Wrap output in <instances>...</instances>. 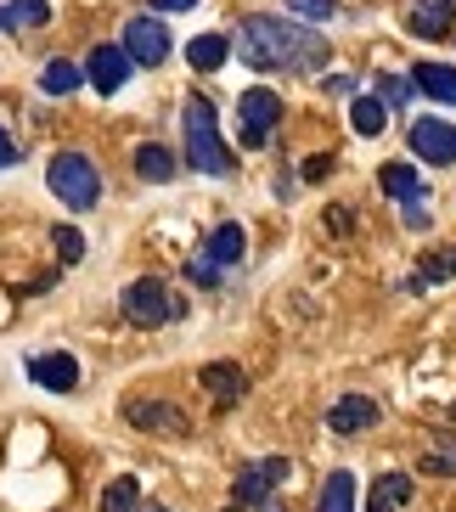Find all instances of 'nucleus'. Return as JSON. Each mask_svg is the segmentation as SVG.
I'll use <instances>...</instances> for the list:
<instances>
[{"mask_svg":"<svg viewBox=\"0 0 456 512\" xmlns=\"http://www.w3.org/2000/svg\"><path fill=\"white\" fill-rule=\"evenodd\" d=\"M119 51L136 62V68H164V57H169L164 17H130V23H124V46Z\"/></svg>","mask_w":456,"mask_h":512,"instance_id":"nucleus-6","label":"nucleus"},{"mask_svg":"<svg viewBox=\"0 0 456 512\" xmlns=\"http://www.w3.org/2000/svg\"><path fill=\"white\" fill-rule=\"evenodd\" d=\"M423 473H434V479H456V451H434V456H423Z\"/></svg>","mask_w":456,"mask_h":512,"instance_id":"nucleus-29","label":"nucleus"},{"mask_svg":"<svg viewBox=\"0 0 456 512\" xmlns=\"http://www.w3.org/2000/svg\"><path fill=\"white\" fill-rule=\"evenodd\" d=\"M79 79H85V68H74L68 57H51L46 68H40V91L46 96H74Z\"/></svg>","mask_w":456,"mask_h":512,"instance_id":"nucleus-22","label":"nucleus"},{"mask_svg":"<svg viewBox=\"0 0 456 512\" xmlns=\"http://www.w3.org/2000/svg\"><path fill=\"white\" fill-rule=\"evenodd\" d=\"M226 51H231L226 34H198V40L186 46V62H192L198 74H214V68H226Z\"/></svg>","mask_w":456,"mask_h":512,"instance_id":"nucleus-21","label":"nucleus"},{"mask_svg":"<svg viewBox=\"0 0 456 512\" xmlns=\"http://www.w3.org/2000/svg\"><path fill=\"white\" fill-rule=\"evenodd\" d=\"M406 141H411V152H417L423 164H434V169H451V164H456V124H445V119H417Z\"/></svg>","mask_w":456,"mask_h":512,"instance_id":"nucleus-7","label":"nucleus"},{"mask_svg":"<svg viewBox=\"0 0 456 512\" xmlns=\"http://www.w3.org/2000/svg\"><path fill=\"white\" fill-rule=\"evenodd\" d=\"M366 512H395V501H389L378 484H372V501H366Z\"/></svg>","mask_w":456,"mask_h":512,"instance_id":"nucleus-37","label":"nucleus"},{"mask_svg":"<svg viewBox=\"0 0 456 512\" xmlns=\"http://www.w3.org/2000/svg\"><path fill=\"white\" fill-rule=\"evenodd\" d=\"M372 422H383V411H378V400H366V394H344V400L327 411V428H333V434H366Z\"/></svg>","mask_w":456,"mask_h":512,"instance_id":"nucleus-14","label":"nucleus"},{"mask_svg":"<svg viewBox=\"0 0 456 512\" xmlns=\"http://www.w3.org/2000/svg\"><path fill=\"white\" fill-rule=\"evenodd\" d=\"M46 186H51V197H62L74 214H85V209L102 203V175H96V164L85 158V152H57L51 169H46Z\"/></svg>","mask_w":456,"mask_h":512,"instance_id":"nucleus-3","label":"nucleus"},{"mask_svg":"<svg viewBox=\"0 0 456 512\" xmlns=\"http://www.w3.org/2000/svg\"><path fill=\"white\" fill-rule=\"evenodd\" d=\"M378 186L395 197L400 209H406V203H423V181H417V169H411V164H383L378 169Z\"/></svg>","mask_w":456,"mask_h":512,"instance_id":"nucleus-18","label":"nucleus"},{"mask_svg":"<svg viewBox=\"0 0 456 512\" xmlns=\"http://www.w3.org/2000/svg\"><path fill=\"white\" fill-rule=\"evenodd\" d=\"M327 226H333V231H355V214L350 209H327Z\"/></svg>","mask_w":456,"mask_h":512,"instance_id":"nucleus-34","label":"nucleus"},{"mask_svg":"<svg viewBox=\"0 0 456 512\" xmlns=\"http://www.w3.org/2000/svg\"><path fill=\"white\" fill-rule=\"evenodd\" d=\"M406 34L411 40H451V0H411Z\"/></svg>","mask_w":456,"mask_h":512,"instance_id":"nucleus-12","label":"nucleus"},{"mask_svg":"<svg viewBox=\"0 0 456 512\" xmlns=\"http://www.w3.org/2000/svg\"><path fill=\"white\" fill-rule=\"evenodd\" d=\"M411 91H423V96H434V102L456 107V68H445V62H417Z\"/></svg>","mask_w":456,"mask_h":512,"instance_id":"nucleus-16","label":"nucleus"},{"mask_svg":"<svg viewBox=\"0 0 456 512\" xmlns=\"http://www.w3.org/2000/svg\"><path fill=\"white\" fill-rule=\"evenodd\" d=\"M51 242H57L62 265H79V259H85V237H79L74 226H57V231H51Z\"/></svg>","mask_w":456,"mask_h":512,"instance_id":"nucleus-26","label":"nucleus"},{"mask_svg":"<svg viewBox=\"0 0 456 512\" xmlns=\"http://www.w3.org/2000/svg\"><path fill=\"white\" fill-rule=\"evenodd\" d=\"M350 124H355V136H383L389 107H383L378 96H355V102H350Z\"/></svg>","mask_w":456,"mask_h":512,"instance_id":"nucleus-24","label":"nucleus"},{"mask_svg":"<svg viewBox=\"0 0 456 512\" xmlns=\"http://www.w3.org/2000/svg\"><path fill=\"white\" fill-rule=\"evenodd\" d=\"M316 512H355V473H350V467H338V473H327Z\"/></svg>","mask_w":456,"mask_h":512,"instance_id":"nucleus-20","label":"nucleus"},{"mask_svg":"<svg viewBox=\"0 0 456 512\" xmlns=\"http://www.w3.org/2000/svg\"><path fill=\"white\" fill-rule=\"evenodd\" d=\"M243 254H248V231L237 226V220L214 226V231H209V242H203V259H209L214 271H220V265H237Z\"/></svg>","mask_w":456,"mask_h":512,"instance_id":"nucleus-15","label":"nucleus"},{"mask_svg":"<svg viewBox=\"0 0 456 512\" xmlns=\"http://www.w3.org/2000/svg\"><path fill=\"white\" fill-rule=\"evenodd\" d=\"M338 0H293V17H333Z\"/></svg>","mask_w":456,"mask_h":512,"instance_id":"nucleus-31","label":"nucleus"},{"mask_svg":"<svg viewBox=\"0 0 456 512\" xmlns=\"http://www.w3.org/2000/svg\"><path fill=\"white\" fill-rule=\"evenodd\" d=\"M198 383L209 389L214 406H237V400L248 394V377H243V366H237V361H209L198 372Z\"/></svg>","mask_w":456,"mask_h":512,"instance_id":"nucleus-13","label":"nucleus"},{"mask_svg":"<svg viewBox=\"0 0 456 512\" xmlns=\"http://www.w3.org/2000/svg\"><path fill=\"white\" fill-rule=\"evenodd\" d=\"M175 169H181V158H175L169 147H158V141H147V147H136V175H141V181L164 186V181H175Z\"/></svg>","mask_w":456,"mask_h":512,"instance_id":"nucleus-17","label":"nucleus"},{"mask_svg":"<svg viewBox=\"0 0 456 512\" xmlns=\"http://www.w3.org/2000/svg\"><path fill=\"white\" fill-rule=\"evenodd\" d=\"M237 107H243V141L248 147H265L271 130H276V119H282V96L276 91H248Z\"/></svg>","mask_w":456,"mask_h":512,"instance_id":"nucleus-10","label":"nucleus"},{"mask_svg":"<svg viewBox=\"0 0 456 512\" xmlns=\"http://www.w3.org/2000/svg\"><path fill=\"white\" fill-rule=\"evenodd\" d=\"M327 175H333V158H310L304 164V181H327Z\"/></svg>","mask_w":456,"mask_h":512,"instance_id":"nucleus-32","label":"nucleus"},{"mask_svg":"<svg viewBox=\"0 0 456 512\" xmlns=\"http://www.w3.org/2000/svg\"><path fill=\"white\" fill-rule=\"evenodd\" d=\"M378 91H383V96H378L383 107H400V102H411V79H389V74H383Z\"/></svg>","mask_w":456,"mask_h":512,"instance_id":"nucleus-27","label":"nucleus"},{"mask_svg":"<svg viewBox=\"0 0 456 512\" xmlns=\"http://www.w3.org/2000/svg\"><path fill=\"white\" fill-rule=\"evenodd\" d=\"M181 124H186V164L198 169V175H231L237 158H231L226 136H220V124H214V107L203 102V96H186Z\"/></svg>","mask_w":456,"mask_h":512,"instance_id":"nucleus-2","label":"nucleus"},{"mask_svg":"<svg viewBox=\"0 0 456 512\" xmlns=\"http://www.w3.org/2000/svg\"><path fill=\"white\" fill-rule=\"evenodd\" d=\"M119 310H124V321H136V327H164V321L181 316V299H175L158 276H141V282L124 287Z\"/></svg>","mask_w":456,"mask_h":512,"instance_id":"nucleus-4","label":"nucleus"},{"mask_svg":"<svg viewBox=\"0 0 456 512\" xmlns=\"http://www.w3.org/2000/svg\"><path fill=\"white\" fill-rule=\"evenodd\" d=\"M406 226H411V231L428 226V209H423V203H406Z\"/></svg>","mask_w":456,"mask_h":512,"instance_id":"nucleus-35","label":"nucleus"},{"mask_svg":"<svg viewBox=\"0 0 456 512\" xmlns=\"http://www.w3.org/2000/svg\"><path fill=\"white\" fill-rule=\"evenodd\" d=\"M29 377L40 383V389H51V394H74L79 389V361L74 355H62V349H51V355H29Z\"/></svg>","mask_w":456,"mask_h":512,"instance_id":"nucleus-11","label":"nucleus"},{"mask_svg":"<svg viewBox=\"0 0 456 512\" xmlns=\"http://www.w3.org/2000/svg\"><path fill=\"white\" fill-rule=\"evenodd\" d=\"M293 473L288 456H265V462H248L237 479H231V507H259L265 496H276V484Z\"/></svg>","mask_w":456,"mask_h":512,"instance_id":"nucleus-5","label":"nucleus"},{"mask_svg":"<svg viewBox=\"0 0 456 512\" xmlns=\"http://www.w3.org/2000/svg\"><path fill=\"white\" fill-rule=\"evenodd\" d=\"M237 46H243V62L254 74H310L321 62L333 57L327 46V34L299 23V17H271V12H254L243 17V29H237Z\"/></svg>","mask_w":456,"mask_h":512,"instance_id":"nucleus-1","label":"nucleus"},{"mask_svg":"<svg viewBox=\"0 0 456 512\" xmlns=\"http://www.w3.org/2000/svg\"><path fill=\"white\" fill-rule=\"evenodd\" d=\"M130 74H136V62L124 57L119 46H96L91 57H85V79H91L102 96H119L124 85H130Z\"/></svg>","mask_w":456,"mask_h":512,"instance_id":"nucleus-9","label":"nucleus"},{"mask_svg":"<svg viewBox=\"0 0 456 512\" xmlns=\"http://www.w3.org/2000/svg\"><path fill=\"white\" fill-rule=\"evenodd\" d=\"M445 276H456V242H451V248H434V254H423V271L406 282V293H423L428 282H445Z\"/></svg>","mask_w":456,"mask_h":512,"instance_id":"nucleus-23","label":"nucleus"},{"mask_svg":"<svg viewBox=\"0 0 456 512\" xmlns=\"http://www.w3.org/2000/svg\"><path fill=\"white\" fill-rule=\"evenodd\" d=\"M17 158H23V152H17V141H12V136H6V130H0V169H12V164H17Z\"/></svg>","mask_w":456,"mask_h":512,"instance_id":"nucleus-33","label":"nucleus"},{"mask_svg":"<svg viewBox=\"0 0 456 512\" xmlns=\"http://www.w3.org/2000/svg\"><path fill=\"white\" fill-rule=\"evenodd\" d=\"M198 0H152V12H192Z\"/></svg>","mask_w":456,"mask_h":512,"instance_id":"nucleus-36","label":"nucleus"},{"mask_svg":"<svg viewBox=\"0 0 456 512\" xmlns=\"http://www.w3.org/2000/svg\"><path fill=\"white\" fill-rule=\"evenodd\" d=\"M141 512H169V507H141Z\"/></svg>","mask_w":456,"mask_h":512,"instance_id":"nucleus-38","label":"nucleus"},{"mask_svg":"<svg viewBox=\"0 0 456 512\" xmlns=\"http://www.w3.org/2000/svg\"><path fill=\"white\" fill-rule=\"evenodd\" d=\"M124 417L136 422L141 434H169V439L192 434L186 411H181V406H169V400H130V406H124Z\"/></svg>","mask_w":456,"mask_h":512,"instance_id":"nucleus-8","label":"nucleus"},{"mask_svg":"<svg viewBox=\"0 0 456 512\" xmlns=\"http://www.w3.org/2000/svg\"><path fill=\"white\" fill-rule=\"evenodd\" d=\"M40 23H51V0H6V6H0V34L40 29Z\"/></svg>","mask_w":456,"mask_h":512,"instance_id":"nucleus-19","label":"nucleus"},{"mask_svg":"<svg viewBox=\"0 0 456 512\" xmlns=\"http://www.w3.org/2000/svg\"><path fill=\"white\" fill-rule=\"evenodd\" d=\"M102 512H141V484L124 473V479H113L102 490Z\"/></svg>","mask_w":456,"mask_h":512,"instance_id":"nucleus-25","label":"nucleus"},{"mask_svg":"<svg viewBox=\"0 0 456 512\" xmlns=\"http://www.w3.org/2000/svg\"><path fill=\"white\" fill-rule=\"evenodd\" d=\"M186 276H192V282H198V287H220V271H214V265H209V259H192V265H186Z\"/></svg>","mask_w":456,"mask_h":512,"instance_id":"nucleus-30","label":"nucleus"},{"mask_svg":"<svg viewBox=\"0 0 456 512\" xmlns=\"http://www.w3.org/2000/svg\"><path fill=\"white\" fill-rule=\"evenodd\" d=\"M378 490H383L389 501H395V507H400V501H411V479H406V473H383Z\"/></svg>","mask_w":456,"mask_h":512,"instance_id":"nucleus-28","label":"nucleus"}]
</instances>
